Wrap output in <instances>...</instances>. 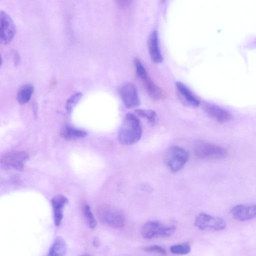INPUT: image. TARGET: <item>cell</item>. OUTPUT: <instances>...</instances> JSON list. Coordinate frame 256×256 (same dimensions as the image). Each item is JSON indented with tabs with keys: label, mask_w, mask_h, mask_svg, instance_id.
I'll return each instance as SVG.
<instances>
[{
	"label": "cell",
	"mask_w": 256,
	"mask_h": 256,
	"mask_svg": "<svg viewBox=\"0 0 256 256\" xmlns=\"http://www.w3.org/2000/svg\"><path fill=\"white\" fill-rule=\"evenodd\" d=\"M142 135V129L137 116L131 113L127 114L119 131V142L124 145H132L139 141Z\"/></svg>",
	"instance_id": "1"
},
{
	"label": "cell",
	"mask_w": 256,
	"mask_h": 256,
	"mask_svg": "<svg viewBox=\"0 0 256 256\" xmlns=\"http://www.w3.org/2000/svg\"><path fill=\"white\" fill-rule=\"evenodd\" d=\"M99 219L105 224L115 229L123 228L125 225L123 213L110 205H103L97 209Z\"/></svg>",
	"instance_id": "2"
},
{
	"label": "cell",
	"mask_w": 256,
	"mask_h": 256,
	"mask_svg": "<svg viewBox=\"0 0 256 256\" xmlns=\"http://www.w3.org/2000/svg\"><path fill=\"white\" fill-rule=\"evenodd\" d=\"M194 152L198 158L202 160H220L227 155V151L224 148L203 141L195 143Z\"/></svg>",
	"instance_id": "3"
},
{
	"label": "cell",
	"mask_w": 256,
	"mask_h": 256,
	"mask_svg": "<svg viewBox=\"0 0 256 256\" xmlns=\"http://www.w3.org/2000/svg\"><path fill=\"white\" fill-rule=\"evenodd\" d=\"M174 225H165L162 223L152 221L145 223L141 228L142 237L148 240L171 236L175 231Z\"/></svg>",
	"instance_id": "4"
},
{
	"label": "cell",
	"mask_w": 256,
	"mask_h": 256,
	"mask_svg": "<svg viewBox=\"0 0 256 256\" xmlns=\"http://www.w3.org/2000/svg\"><path fill=\"white\" fill-rule=\"evenodd\" d=\"M189 159L188 152L184 148L174 146L167 151L165 156V162L169 169L173 172L181 170Z\"/></svg>",
	"instance_id": "5"
},
{
	"label": "cell",
	"mask_w": 256,
	"mask_h": 256,
	"mask_svg": "<svg viewBox=\"0 0 256 256\" xmlns=\"http://www.w3.org/2000/svg\"><path fill=\"white\" fill-rule=\"evenodd\" d=\"M28 155L24 151H12L4 154L1 158V167L5 170L22 171Z\"/></svg>",
	"instance_id": "6"
},
{
	"label": "cell",
	"mask_w": 256,
	"mask_h": 256,
	"mask_svg": "<svg viewBox=\"0 0 256 256\" xmlns=\"http://www.w3.org/2000/svg\"><path fill=\"white\" fill-rule=\"evenodd\" d=\"M195 226L201 230L220 231L226 227L225 221L220 218L205 213H201L196 218Z\"/></svg>",
	"instance_id": "7"
},
{
	"label": "cell",
	"mask_w": 256,
	"mask_h": 256,
	"mask_svg": "<svg viewBox=\"0 0 256 256\" xmlns=\"http://www.w3.org/2000/svg\"><path fill=\"white\" fill-rule=\"evenodd\" d=\"M16 33L15 24L10 16L5 11L0 13V34L1 42L4 45L9 44Z\"/></svg>",
	"instance_id": "8"
},
{
	"label": "cell",
	"mask_w": 256,
	"mask_h": 256,
	"mask_svg": "<svg viewBox=\"0 0 256 256\" xmlns=\"http://www.w3.org/2000/svg\"><path fill=\"white\" fill-rule=\"evenodd\" d=\"M119 94L125 107L134 108L140 105L139 94L136 87L131 83H125L119 88Z\"/></svg>",
	"instance_id": "9"
},
{
	"label": "cell",
	"mask_w": 256,
	"mask_h": 256,
	"mask_svg": "<svg viewBox=\"0 0 256 256\" xmlns=\"http://www.w3.org/2000/svg\"><path fill=\"white\" fill-rule=\"evenodd\" d=\"M234 218L241 222H245L256 218V204L251 205H238L231 211Z\"/></svg>",
	"instance_id": "10"
},
{
	"label": "cell",
	"mask_w": 256,
	"mask_h": 256,
	"mask_svg": "<svg viewBox=\"0 0 256 256\" xmlns=\"http://www.w3.org/2000/svg\"><path fill=\"white\" fill-rule=\"evenodd\" d=\"M176 87L179 99L186 106L197 108L200 104V101L195 96L189 88L183 83L177 82Z\"/></svg>",
	"instance_id": "11"
},
{
	"label": "cell",
	"mask_w": 256,
	"mask_h": 256,
	"mask_svg": "<svg viewBox=\"0 0 256 256\" xmlns=\"http://www.w3.org/2000/svg\"><path fill=\"white\" fill-rule=\"evenodd\" d=\"M204 107L208 115L219 123L228 122L233 118L232 114L229 111L218 106L207 104Z\"/></svg>",
	"instance_id": "12"
},
{
	"label": "cell",
	"mask_w": 256,
	"mask_h": 256,
	"mask_svg": "<svg viewBox=\"0 0 256 256\" xmlns=\"http://www.w3.org/2000/svg\"><path fill=\"white\" fill-rule=\"evenodd\" d=\"M54 211V222L56 226L61 225L64 214V209L65 206L68 203V198L62 195L53 197L51 200Z\"/></svg>",
	"instance_id": "13"
},
{
	"label": "cell",
	"mask_w": 256,
	"mask_h": 256,
	"mask_svg": "<svg viewBox=\"0 0 256 256\" xmlns=\"http://www.w3.org/2000/svg\"><path fill=\"white\" fill-rule=\"evenodd\" d=\"M148 49L151 59L153 63L159 64L163 61L159 45L157 31H154L150 35L148 40Z\"/></svg>",
	"instance_id": "14"
},
{
	"label": "cell",
	"mask_w": 256,
	"mask_h": 256,
	"mask_svg": "<svg viewBox=\"0 0 256 256\" xmlns=\"http://www.w3.org/2000/svg\"><path fill=\"white\" fill-rule=\"evenodd\" d=\"M150 97L154 101H158L163 97L162 90L151 80L148 74L141 79Z\"/></svg>",
	"instance_id": "15"
},
{
	"label": "cell",
	"mask_w": 256,
	"mask_h": 256,
	"mask_svg": "<svg viewBox=\"0 0 256 256\" xmlns=\"http://www.w3.org/2000/svg\"><path fill=\"white\" fill-rule=\"evenodd\" d=\"M61 135L67 140H73L85 138L87 135V133L85 131L68 126L64 128Z\"/></svg>",
	"instance_id": "16"
},
{
	"label": "cell",
	"mask_w": 256,
	"mask_h": 256,
	"mask_svg": "<svg viewBox=\"0 0 256 256\" xmlns=\"http://www.w3.org/2000/svg\"><path fill=\"white\" fill-rule=\"evenodd\" d=\"M67 252V245L64 240L60 237H57L49 251L48 256H64Z\"/></svg>",
	"instance_id": "17"
},
{
	"label": "cell",
	"mask_w": 256,
	"mask_h": 256,
	"mask_svg": "<svg viewBox=\"0 0 256 256\" xmlns=\"http://www.w3.org/2000/svg\"><path fill=\"white\" fill-rule=\"evenodd\" d=\"M34 92V88L30 84H26L22 86L19 90L17 99L18 102L21 104L27 103L31 99Z\"/></svg>",
	"instance_id": "18"
},
{
	"label": "cell",
	"mask_w": 256,
	"mask_h": 256,
	"mask_svg": "<svg viewBox=\"0 0 256 256\" xmlns=\"http://www.w3.org/2000/svg\"><path fill=\"white\" fill-rule=\"evenodd\" d=\"M136 115L146 119L151 125H155L157 116L155 111L152 110L137 109L135 111Z\"/></svg>",
	"instance_id": "19"
},
{
	"label": "cell",
	"mask_w": 256,
	"mask_h": 256,
	"mask_svg": "<svg viewBox=\"0 0 256 256\" xmlns=\"http://www.w3.org/2000/svg\"><path fill=\"white\" fill-rule=\"evenodd\" d=\"M83 97L81 92H78L71 96L66 104V109L68 113H71L76 105L79 103Z\"/></svg>",
	"instance_id": "20"
},
{
	"label": "cell",
	"mask_w": 256,
	"mask_h": 256,
	"mask_svg": "<svg viewBox=\"0 0 256 256\" xmlns=\"http://www.w3.org/2000/svg\"><path fill=\"white\" fill-rule=\"evenodd\" d=\"M170 251L173 254L186 255L191 251V247L188 244H178L172 246Z\"/></svg>",
	"instance_id": "21"
},
{
	"label": "cell",
	"mask_w": 256,
	"mask_h": 256,
	"mask_svg": "<svg viewBox=\"0 0 256 256\" xmlns=\"http://www.w3.org/2000/svg\"><path fill=\"white\" fill-rule=\"evenodd\" d=\"M84 213L87 220L89 227L91 229H95L97 226V223L94 217L91 208L89 205L85 206L84 208Z\"/></svg>",
	"instance_id": "22"
},
{
	"label": "cell",
	"mask_w": 256,
	"mask_h": 256,
	"mask_svg": "<svg viewBox=\"0 0 256 256\" xmlns=\"http://www.w3.org/2000/svg\"><path fill=\"white\" fill-rule=\"evenodd\" d=\"M143 249L146 252H154L162 255H166L167 252L162 247L158 245H152L144 247Z\"/></svg>",
	"instance_id": "23"
},
{
	"label": "cell",
	"mask_w": 256,
	"mask_h": 256,
	"mask_svg": "<svg viewBox=\"0 0 256 256\" xmlns=\"http://www.w3.org/2000/svg\"><path fill=\"white\" fill-rule=\"evenodd\" d=\"M117 5L122 8H126L130 6L132 0H115Z\"/></svg>",
	"instance_id": "24"
},
{
	"label": "cell",
	"mask_w": 256,
	"mask_h": 256,
	"mask_svg": "<svg viewBox=\"0 0 256 256\" xmlns=\"http://www.w3.org/2000/svg\"><path fill=\"white\" fill-rule=\"evenodd\" d=\"M94 246H95L96 247H97V246L99 245V243H98V240H94Z\"/></svg>",
	"instance_id": "25"
},
{
	"label": "cell",
	"mask_w": 256,
	"mask_h": 256,
	"mask_svg": "<svg viewBox=\"0 0 256 256\" xmlns=\"http://www.w3.org/2000/svg\"><path fill=\"white\" fill-rule=\"evenodd\" d=\"M166 1V0H162V1L163 2H164V1Z\"/></svg>",
	"instance_id": "26"
}]
</instances>
